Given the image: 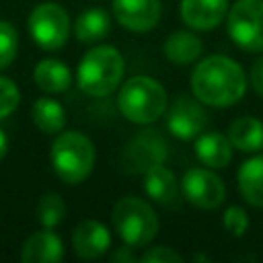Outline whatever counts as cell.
Masks as SVG:
<instances>
[{"instance_id":"cell-1","label":"cell","mask_w":263,"mask_h":263,"mask_svg":"<svg viewBox=\"0 0 263 263\" xmlns=\"http://www.w3.org/2000/svg\"><path fill=\"white\" fill-rule=\"evenodd\" d=\"M247 90V76L238 62L228 55H208L191 72V92L210 107L236 105Z\"/></svg>"},{"instance_id":"cell-2","label":"cell","mask_w":263,"mask_h":263,"mask_svg":"<svg viewBox=\"0 0 263 263\" xmlns=\"http://www.w3.org/2000/svg\"><path fill=\"white\" fill-rule=\"evenodd\" d=\"M125 62L119 49L113 45H99L88 49L78 62L76 82L82 92L90 97H107L111 95L123 78Z\"/></svg>"},{"instance_id":"cell-3","label":"cell","mask_w":263,"mask_h":263,"mask_svg":"<svg viewBox=\"0 0 263 263\" xmlns=\"http://www.w3.org/2000/svg\"><path fill=\"white\" fill-rule=\"evenodd\" d=\"M117 107L127 121L138 125H148L164 115L168 107V99L164 86L156 78L132 76L119 88Z\"/></svg>"},{"instance_id":"cell-4","label":"cell","mask_w":263,"mask_h":263,"mask_svg":"<svg viewBox=\"0 0 263 263\" xmlns=\"http://www.w3.org/2000/svg\"><path fill=\"white\" fill-rule=\"evenodd\" d=\"M95 146L80 132H60L51 144L49 160L60 181L68 185L82 183L95 168Z\"/></svg>"},{"instance_id":"cell-5","label":"cell","mask_w":263,"mask_h":263,"mask_svg":"<svg viewBox=\"0 0 263 263\" xmlns=\"http://www.w3.org/2000/svg\"><path fill=\"white\" fill-rule=\"evenodd\" d=\"M111 224L123 245H129L134 249L150 245L158 232V218L152 205L132 195L115 201L111 210Z\"/></svg>"},{"instance_id":"cell-6","label":"cell","mask_w":263,"mask_h":263,"mask_svg":"<svg viewBox=\"0 0 263 263\" xmlns=\"http://www.w3.org/2000/svg\"><path fill=\"white\" fill-rule=\"evenodd\" d=\"M228 37L245 51H263V0H234L226 12Z\"/></svg>"},{"instance_id":"cell-7","label":"cell","mask_w":263,"mask_h":263,"mask_svg":"<svg viewBox=\"0 0 263 263\" xmlns=\"http://www.w3.org/2000/svg\"><path fill=\"white\" fill-rule=\"evenodd\" d=\"M27 25L33 41L45 51L64 47L70 37V16L55 2L37 4L29 14Z\"/></svg>"},{"instance_id":"cell-8","label":"cell","mask_w":263,"mask_h":263,"mask_svg":"<svg viewBox=\"0 0 263 263\" xmlns=\"http://www.w3.org/2000/svg\"><path fill=\"white\" fill-rule=\"evenodd\" d=\"M168 156V144L158 129L138 132L123 148V168L127 173H146L148 168L162 164Z\"/></svg>"},{"instance_id":"cell-9","label":"cell","mask_w":263,"mask_h":263,"mask_svg":"<svg viewBox=\"0 0 263 263\" xmlns=\"http://www.w3.org/2000/svg\"><path fill=\"white\" fill-rule=\"evenodd\" d=\"M181 193L183 197L199 208V210H214L226 197V187L222 179L208 166V168H189L181 179Z\"/></svg>"},{"instance_id":"cell-10","label":"cell","mask_w":263,"mask_h":263,"mask_svg":"<svg viewBox=\"0 0 263 263\" xmlns=\"http://www.w3.org/2000/svg\"><path fill=\"white\" fill-rule=\"evenodd\" d=\"M208 125L203 103L195 97L181 95L166 107V129L179 140H195Z\"/></svg>"},{"instance_id":"cell-11","label":"cell","mask_w":263,"mask_h":263,"mask_svg":"<svg viewBox=\"0 0 263 263\" xmlns=\"http://www.w3.org/2000/svg\"><path fill=\"white\" fill-rule=\"evenodd\" d=\"M111 10L115 21L134 33L150 31L160 21V0H113Z\"/></svg>"},{"instance_id":"cell-12","label":"cell","mask_w":263,"mask_h":263,"mask_svg":"<svg viewBox=\"0 0 263 263\" xmlns=\"http://www.w3.org/2000/svg\"><path fill=\"white\" fill-rule=\"evenodd\" d=\"M72 247L80 259H99L111 247V232L99 220H82L72 232Z\"/></svg>"},{"instance_id":"cell-13","label":"cell","mask_w":263,"mask_h":263,"mask_svg":"<svg viewBox=\"0 0 263 263\" xmlns=\"http://www.w3.org/2000/svg\"><path fill=\"white\" fill-rule=\"evenodd\" d=\"M179 12L189 29L210 31L226 18L228 0H181Z\"/></svg>"},{"instance_id":"cell-14","label":"cell","mask_w":263,"mask_h":263,"mask_svg":"<svg viewBox=\"0 0 263 263\" xmlns=\"http://www.w3.org/2000/svg\"><path fill=\"white\" fill-rule=\"evenodd\" d=\"M64 259V245L62 238L51 230H37L21 247V261L23 263H58Z\"/></svg>"},{"instance_id":"cell-15","label":"cell","mask_w":263,"mask_h":263,"mask_svg":"<svg viewBox=\"0 0 263 263\" xmlns=\"http://www.w3.org/2000/svg\"><path fill=\"white\" fill-rule=\"evenodd\" d=\"M142 185H144L146 195H148L152 201L160 203V205H175V203L179 201V191H181V187H179L177 175H175L168 166H164V162H162V164H156V166H152V168H148V171L144 173Z\"/></svg>"},{"instance_id":"cell-16","label":"cell","mask_w":263,"mask_h":263,"mask_svg":"<svg viewBox=\"0 0 263 263\" xmlns=\"http://www.w3.org/2000/svg\"><path fill=\"white\" fill-rule=\"evenodd\" d=\"M193 152L199 162L210 168H224L232 160V144L228 136L220 132H201L195 138Z\"/></svg>"},{"instance_id":"cell-17","label":"cell","mask_w":263,"mask_h":263,"mask_svg":"<svg viewBox=\"0 0 263 263\" xmlns=\"http://www.w3.org/2000/svg\"><path fill=\"white\" fill-rule=\"evenodd\" d=\"M236 183L242 199L249 205L263 208V154H255L240 164Z\"/></svg>"},{"instance_id":"cell-18","label":"cell","mask_w":263,"mask_h":263,"mask_svg":"<svg viewBox=\"0 0 263 263\" xmlns=\"http://www.w3.org/2000/svg\"><path fill=\"white\" fill-rule=\"evenodd\" d=\"M201 51H203V43L191 31H173L162 43L164 58L177 66L193 64L201 55Z\"/></svg>"},{"instance_id":"cell-19","label":"cell","mask_w":263,"mask_h":263,"mask_svg":"<svg viewBox=\"0 0 263 263\" xmlns=\"http://www.w3.org/2000/svg\"><path fill=\"white\" fill-rule=\"evenodd\" d=\"M228 140L240 152L263 150V121L251 115L236 117L228 127Z\"/></svg>"},{"instance_id":"cell-20","label":"cell","mask_w":263,"mask_h":263,"mask_svg":"<svg viewBox=\"0 0 263 263\" xmlns=\"http://www.w3.org/2000/svg\"><path fill=\"white\" fill-rule=\"evenodd\" d=\"M33 80H35V84L41 90H45L49 95H55V92H64V90L70 88V84H72V72H70V68L64 62L47 58V60H41L35 66Z\"/></svg>"},{"instance_id":"cell-21","label":"cell","mask_w":263,"mask_h":263,"mask_svg":"<svg viewBox=\"0 0 263 263\" xmlns=\"http://www.w3.org/2000/svg\"><path fill=\"white\" fill-rule=\"evenodd\" d=\"M31 117H33V123L37 125V129L43 134H49V136L60 134L66 125V111H64L62 103H58L55 99H49V97H41L33 103Z\"/></svg>"},{"instance_id":"cell-22","label":"cell","mask_w":263,"mask_h":263,"mask_svg":"<svg viewBox=\"0 0 263 263\" xmlns=\"http://www.w3.org/2000/svg\"><path fill=\"white\" fill-rule=\"evenodd\" d=\"M111 29V16L103 8H88L78 14L74 23V35L82 43H95L107 37Z\"/></svg>"},{"instance_id":"cell-23","label":"cell","mask_w":263,"mask_h":263,"mask_svg":"<svg viewBox=\"0 0 263 263\" xmlns=\"http://www.w3.org/2000/svg\"><path fill=\"white\" fill-rule=\"evenodd\" d=\"M35 214L43 228H55L66 218V203L58 193H45L37 201Z\"/></svg>"},{"instance_id":"cell-24","label":"cell","mask_w":263,"mask_h":263,"mask_svg":"<svg viewBox=\"0 0 263 263\" xmlns=\"http://www.w3.org/2000/svg\"><path fill=\"white\" fill-rule=\"evenodd\" d=\"M18 33L8 21H0V70L8 68L16 58Z\"/></svg>"},{"instance_id":"cell-25","label":"cell","mask_w":263,"mask_h":263,"mask_svg":"<svg viewBox=\"0 0 263 263\" xmlns=\"http://www.w3.org/2000/svg\"><path fill=\"white\" fill-rule=\"evenodd\" d=\"M222 224L230 236L240 238L249 230V216L240 205H230V208H226V212L222 216Z\"/></svg>"},{"instance_id":"cell-26","label":"cell","mask_w":263,"mask_h":263,"mask_svg":"<svg viewBox=\"0 0 263 263\" xmlns=\"http://www.w3.org/2000/svg\"><path fill=\"white\" fill-rule=\"evenodd\" d=\"M18 103H21V92H18L16 84L10 78L0 76V119L14 113Z\"/></svg>"},{"instance_id":"cell-27","label":"cell","mask_w":263,"mask_h":263,"mask_svg":"<svg viewBox=\"0 0 263 263\" xmlns=\"http://www.w3.org/2000/svg\"><path fill=\"white\" fill-rule=\"evenodd\" d=\"M140 261H142V263H181L183 257H181V253H177L175 249L164 247V245H158V247L146 249V251L140 255Z\"/></svg>"},{"instance_id":"cell-28","label":"cell","mask_w":263,"mask_h":263,"mask_svg":"<svg viewBox=\"0 0 263 263\" xmlns=\"http://www.w3.org/2000/svg\"><path fill=\"white\" fill-rule=\"evenodd\" d=\"M249 80H251V86L253 90L263 97V58H257L251 66V72H249Z\"/></svg>"},{"instance_id":"cell-29","label":"cell","mask_w":263,"mask_h":263,"mask_svg":"<svg viewBox=\"0 0 263 263\" xmlns=\"http://www.w3.org/2000/svg\"><path fill=\"white\" fill-rule=\"evenodd\" d=\"M111 261H113V263H132V261H140V257L134 255V247L123 245V247H119V249L111 255Z\"/></svg>"},{"instance_id":"cell-30","label":"cell","mask_w":263,"mask_h":263,"mask_svg":"<svg viewBox=\"0 0 263 263\" xmlns=\"http://www.w3.org/2000/svg\"><path fill=\"white\" fill-rule=\"evenodd\" d=\"M6 152H8V138H6L4 129L0 127V160L6 156Z\"/></svg>"}]
</instances>
